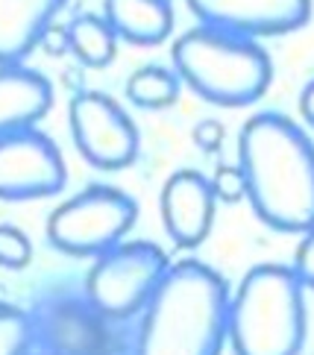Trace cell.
<instances>
[{"instance_id":"obj_20","label":"cell","mask_w":314,"mask_h":355,"mask_svg":"<svg viewBox=\"0 0 314 355\" xmlns=\"http://www.w3.org/2000/svg\"><path fill=\"white\" fill-rule=\"evenodd\" d=\"M291 270L303 282V288H314V226L308 232H303V241H299V247L294 252Z\"/></svg>"},{"instance_id":"obj_2","label":"cell","mask_w":314,"mask_h":355,"mask_svg":"<svg viewBox=\"0 0 314 355\" xmlns=\"http://www.w3.org/2000/svg\"><path fill=\"white\" fill-rule=\"evenodd\" d=\"M229 291L218 270L197 259L171 264L144 306L132 355H220Z\"/></svg>"},{"instance_id":"obj_4","label":"cell","mask_w":314,"mask_h":355,"mask_svg":"<svg viewBox=\"0 0 314 355\" xmlns=\"http://www.w3.org/2000/svg\"><path fill=\"white\" fill-rule=\"evenodd\" d=\"M173 73L206 103L241 109L265 97L273 62L259 42L200 24L173 42Z\"/></svg>"},{"instance_id":"obj_19","label":"cell","mask_w":314,"mask_h":355,"mask_svg":"<svg viewBox=\"0 0 314 355\" xmlns=\"http://www.w3.org/2000/svg\"><path fill=\"white\" fill-rule=\"evenodd\" d=\"M209 185H211V191H215V200H220V202L247 200V182H244V173L238 164H218V171L209 180Z\"/></svg>"},{"instance_id":"obj_10","label":"cell","mask_w":314,"mask_h":355,"mask_svg":"<svg viewBox=\"0 0 314 355\" xmlns=\"http://www.w3.org/2000/svg\"><path fill=\"white\" fill-rule=\"evenodd\" d=\"M203 27L244 39H268L306 27L311 0H185Z\"/></svg>"},{"instance_id":"obj_3","label":"cell","mask_w":314,"mask_h":355,"mask_svg":"<svg viewBox=\"0 0 314 355\" xmlns=\"http://www.w3.org/2000/svg\"><path fill=\"white\" fill-rule=\"evenodd\" d=\"M285 264H259L229 297L226 338L235 355H299L306 344V294Z\"/></svg>"},{"instance_id":"obj_7","label":"cell","mask_w":314,"mask_h":355,"mask_svg":"<svg viewBox=\"0 0 314 355\" xmlns=\"http://www.w3.org/2000/svg\"><path fill=\"white\" fill-rule=\"evenodd\" d=\"M71 135L80 156L100 171L130 168L138 159V130L132 118L103 92H80L68 106Z\"/></svg>"},{"instance_id":"obj_14","label":"cell","mask_w":314,"mask_h":355,"mask_svg":"<svg viewBox=\"0 0 314 355\" xmlns=\"http://www.w3.org/2000/svg\"><path fill=\"white\" fill-rule=\"evenodd\" d=\"M103 18L118 39L156 47L173 30L171 0H103Z\"/></svg>"},{"instance_id":"obj_9","label":"cell","mask_w":314,"mask_h":355,"mask_svg":"<svg viewBox=\"0 0 314 355\" xmlns=\"http://www.w3.org/2000/svg\"><path fill=\"white\" fill-rule=\"evenodd\" d=\"M68 182L59 147L39 130L0 138V200H42Z\"/></svg>"},{"instance_id":"obj_23","label":"cell","mask_w":314,"mask_h":355,"mask_svg":"<svg viewBox=\"0 0 314 355\" xmlns=\"http://www.w3.org/2000/svg\"><path fill=\"white\" fill-rule=\"evenodd\" d=\"M299 115H303V121L314 130V80L303 88V94H299Z\"/></svg>"},{"instance_id":"obj_17","label":"cell","mask_w":314,"mask_h":355,"mask_svg":"<svg viewBox=\"0 0 314 355\" xmlns=\"http://www.w3.org/2000/svg\"><path fill=\"white\" fill-rule=\"evenodd\" d=\"M33 347L30 311L0 306V355H27Z\"/></svg>"},{"instance_id":"obj_15","label":"cell","mask_w":314,"mask_h":355,"mask_svg":"<svg viewBox=\"0 0 314 355\" xmlns=\"http://www.w3.org/2000/svg\"><path fill=\"white\" fill-rule=\"evenodd\" d=\"M68 39H71V53L85 68H106L115 59L118 35L112 33L103 15H77L68 24Z\"/></svg>"},{"instance_id":"obj_1","label":"cell","mask_w":314,"mask_h":355,"mask_svg":"<svg viewBox=\"0 0 314 355\" xmlns=\"http://www.w3.org/2000/svg\"><path fill=\"white\" fill-rule=\"evenodd\" d=\"M238 168L256 218L276 232L314 226V144L279 112H259L238 135Z\"/></svg>"},{"instance_id":"obj_12","label":"cell","mask_w":314,"mask_h":355,"mask_svg":"<svg viewBox=\"0 0 314 355\" xmlns=\"http://www.w3.org/2000/svg\"><path fill=\"white\" fill-rule=\"evenodd\" d=\"M50 106H53V85L39 71L0 65V138L35 130Z\"/></svg>"},{"instance_id":"obj_18","label":"cell","mask_w":314,"mask_h":355,"mask_svg":"<svg viewBox=\"0 0 314 355\" xmlns=\"http://www.w3.org/2000/svg\"><path fill=\"white\" fill-rule=\"evenodd\" d=\"M33 261V241L12 223H0V268L24 270Z\"/></svg>"},{"instance_id":"obj_11","label":"cell","mask_w":314,"mask_h":355,"mask_svg":"<svg viewBox=\"0 0 314 355\" xmlns=\"http://www.w3.org/2000/svg\"><path fill=\"white\" fill-rule=\"evenodd\" d=\"M215 191L200 171H177L162 188V223L177 247H200L215 223Z\"/></svg>"},{"instance_id":"obj_5","label":"cell","mask_w":314,"mask_h":355,"mask_svg":"<svg viewBox=\"0 0 314 355\" xmlns=\"http://www.w3.org/2000/svg\"><path fill=\"white\" fill-rule=\"evenodd\" d=\"M138 220L135 200L112 185H89L47 218V241L59 252L97 259L118 247Z\"/></svg>"},{"instance_id":"obj_22","label":"cell","mask_w":314,"mask_h":355,"mask_svg":"<svg viewBox=\"0 0 314 355\" xmlns=\"http://www.w3.org/2000/svg\"><path fill=\"white\" fill-rule=\"evenodd\" d=\"M39 47L47 56H62L71 53V39H68V27H59V24H50V27L42 33Z\"/></svg>"},{"instance_id":"obj_8","label":"cell","mask_w":314,"mask_h":355,"mask_svg":"<svg viewBox=\"0 0 314 355\" xmlns=\"http://www.w3.org/2000/svg\"><path fill=\"white\" fill-rule=\"evenodd\" d=\"M109 323L85 297H53L30 311V349L39 355H115Z\"/></svg>"},{"instance_id":"obj_13","label":"cell","mask_w":314,"mask_h":355,"mask_svg":"<svg viewBox=\"0 0 314 355\" xmlns=\"http://www.w3.org/2000/svg\"><path fill=\"white\" fill-rule=\"evenodd\" d=\"M65 0H0V65H21Z\"/></svg>"},{"instance_id":"obj_21","label":"cell","mask_w":314,"mask_h":355,"mask_svg":"<svg viewBox=\"0 0 314 355\" xmlns=\"http://www.w3.org/2000/svg\"><path fill=\"white\" fill-rule=\"evenodd\" d=\"M191 138H194V144L203 150V153H218V150L223 147V141H226V126L220 121H215V118H206V121H200L194 126Z\"/></svg>"},{"instance_id":"obj_24","label":"cell","mask_w":314,"mask_h":355,"mask_svg":"<svg viewBox=\"0 0 314 355\" xmlns=\"http://www.w3.org/2000/svg\"><path fill=\"white\" fill-rule=\"evenodd\" d=\"M27 355H39V352H33V349H30V352H27Z\"/></svg>"},{"instance_id":"obj_16","label":"cell","mask_w":314,"mask_h":355,"mask_svg":"<svg viewBox=\"0 0 314 355\" xmlns=\"http://www.w3.org/2000/svg\"><path fill=\"white\" fill-rule=\"evenodd\" d=\"M127 97L141 109H165L180 97V77L168 68L144 65L127 80Z\"/></svg>"},{"instance_id":"obj_6","label":"cell","mask_w":314,"mask_h":355,"mask_svg":"<svg viewBox=\"0 0 314 355\" xmlns=\"http://www.w3.org/2000/svg\"><path fill=\"white\" fill-rule=\"evenodd\" d=\"M168 252L150 241H121L97 256L85 276V300L106 320H127L144 306L168 273Z\"/></svg>"}]
</instances>
